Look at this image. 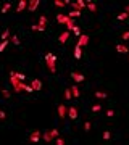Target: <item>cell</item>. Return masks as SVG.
<instances>
[{
  "instance_id": "1",
  "label": "cell",
  "mask_w": 129,
  "mask_h": 145,
  "mask_svg": "<svg viewBox=\"0 0 129 145\" xmlns=\"http://www.w3.org/2000/svg\"><path fill=\"white\" fill-rule=\"evenodd\" d=\"M10 82H11V86H13V90H15L16 94H18V92H21V90H23V82H21L20 79L16 77L15 71H11V73H10Z\"/></svg>"
},
{
  "instance_id": "2",
  "label": "cell",
  "mask_w": 129,
  "mask_h": 145,
  "mask_svg": "<svg viewBox=\"0 0 129 145\" xmlns=\"http://www.w3.org/2000/svg\"><path fill=\"white\" fill-rule=\"evenodd\" d=\"M45 61H47V66L50 69L52 74L57 73V66H55V61H57V55H52V53H45Z\"/></svg>"
},
{
  "instance_id": "3",
  "label": "cell",
  "mask_w": 129,
  "mask_h": 145,
  "mask_svg": "<svg viewBox=\"0 0 129 145\" xmlns=\"http://www.w3.org/2000/svg\"><path fill=\"white\" fill-rule=\"evenodd\" d=\"M47 18L45 16H39V32H42V31H45V28H47Z\"/></svg>"
},
{
  "instance_id": "4",
  "label": "cell",
  "mask_w": 129,
  "mask_h": 145,
  "mask_svg": "<svg viewBox=\"0 0 129 145\" xmlns=\"http://www.w3.org/2000/svg\"><path fill=\"white\" fill-rule=\"evenodd\" d=\"M41 137H42V134L39 132V131H34L32 134H31V137H29V140L32 143H39V140H41Z\"/></svg>"
},
{
  "instance_id": "5",
  "label": "cell",
  "mask_w": 129,
  "mask_h": 145,
  "mask_svg": "<svg viewBox=\"0 0 129 145\" xmlns=\"http://www.w3.org/2000/svg\"><path fill=\"white\" fill-rule=\"evenodd\" d=\"M31 87H32L34 92H37V90L42 89V82L39 81V79H32V81H31Z\"/></svg>"
},
{
  "instance_id": "6",
  "label": "cell",
  "mask_w": 129,
  "mask_h": 145,
  "mask_svg": "<svg viewBox=\"0 0 129 145\" xmlns=\"http://www.w3.org/2000/svg\"><path fill=\"white\" fill-rule=\"evenodd\" d=\"M87 44H89V36L87 34H82V36L78 39V47H84V45H87Z\"/></svg>"
},
{
  "instance_id": "7",
  "label": "cell",
  "mask_w": 129,
  "mask_h": 145,
  "mask_svg": "<svg viewBox=\"0 0 129 145\" xmlns=\"http://www.w3.org/2000/svg\"><path fill=\"white\" fill-rule=\"evenodd\" d=\"M68 116L71 119H78V107H69L68 108Z\"/></svg>"
},
{
  "instance_id": "8",
  "label": "cell",
  "mask_w": 129,
  "mask_h": 145,
  "mask_svg": "<svg viewBox=\"0 0 129 145\" xmlns=\"http://www.w3.org/2000/svg\"><path fill=\"white\" fill-rule=\"evenodd\" d=\"M69 19H71L69 16H65V15H61V13H60V15H57V21H58L60 24H65L66 26V24L69 23Z\"/></svg>"
},
{
  "instance_id": "9",
  "label": "cell",
  "mask_w": 129,
  "mask_h": 145,
  "mask_svg": "<svg viewBox=\"0 0 129 145\" xmlns=\"http://www.w3.org/2000/svg\"><path fill=\"white\" fill-rule=\"evenodd\" d=\"M68 115V110H66L65 105H58V116L61 118V119H65V116Z\"/></svg>"
},
{
  "instance_id": "10",
  "label": "cell",
  "mask_w": 129,
  "mask_h": 145,
  "mask_svg": "<svg viewBox=\"0 0 129 145\" xmlns=\"http://www.w3.org/2000/svg\"><path fill=\"white\" fill-rule=\"evenodd\" d=\"M39 3H41L39 0H31L29 5H28V10H29V11H35V8L39 7Z\"/></svg>"
},
{
  "instance_id": "11",
  "label": "cell",
  "mask_w": 129,
  "mask_h": 145,
  "mask_svg": "<svg viewBox=\"0 0 129 145\" xmlns=\"http://www.w3.org/2000/svg\"><path fill=\"white\" fill-rule=\"evenodd\" d=\"M68 37H69V31H65V32H61V34H60L58 42H60V44H65L66 40H68Z\"/></svg>"
},
{
  "instance_id": "12",
  "label": "cell",
  "mask_w": 129,
  "mask_h": 145,
  "mask_svg": "<svg viewBox=\"0 0 129 145\" xmlns=\"http://www.w3.org/2000/svg\"><path fill=\"white\" fill-rule=\"evenodd\" d=\"M116 52H119V53H129V48L124 45V44H118V45H116Z\"/></svg>"
},
{
  "instance_id": "13",
  "label": "cell",
  "mask_w": 129,
  "mask_h": 145,
  "mask_svg": "<svg viewBox=\"0 0 129 145\" xmlns=\"http://www.w3.org/2000/svg\"><path fill=\"white\" fill-rule=\"evenodd\" d=\"M71 77H73V81H76L78 84L84 81V76H82V74H79V73H71Z\"/></svg>"
},
{
  "instance_id": "14",
  "label": "cell",
  "mask_w": 129,
  "mask_h": 145,
  "mask_svg": "<svg viewBox=\"0 0 129 145\" xmlns=\"http://www.w3.org/2000/svg\"><path fill=\"white\" fill-rule=\"evenodd\" d=\"M28 3H29V2H26V0H20V2H18V8H16V11H18V13H21V11H23L24 8H26V5H28Z\"/></svg>"
},
{
  "instance_id": "15",
  "label": "cell",
  "mask_w": 129,
  "mask_h": 145,
  "mask_svg": "<svg viewBox=\"0 0 129 145\" xmlns=\"http://www.w3.org/2000/svg\"><path fill=\"white\" fill-rule=\"evenodd\" d=\"M53 3H55V7H58V8H63V7H66V5H68V3H71V2H69V0H65V2H63V0H55Z\"/></svg>"
},
{
  "instance_id": "16",
  "label": "cell",
  "mask_w": 129,
  "mask_h": 145,
  "mask_svg": "<svg viewBox=\"0 0 129 145\" xmlns=\"http://www.w3.org/2000/svg\"><path fill=\"white\" fill-rule=\"evenodd\" d=\"M42 137H44V140H45V142H52V140H53L52 134H50V131H45V132L42 134Z\"/></svg>"
},
{
  "instance_id": "17",
  "label": "cell",
  "mask_w": 129,
  "mask_h": 145,
  "mask_svg": "<svg viewBox=\"0 0 129 145\" xmlns=\"http://www.w3.org/2000/svg\"><path fill=\"white\" fill-rule=\"evenodd\" d=\"M68 16H69L71 19H74V18H79V16H81V10H73V11H71Z\"/></svg>"
},
{
  "instance_id": "18",
  "label": "cell",
  "mask_w": 129,
  "mask_h": 145,
  "mask_svg": "<svg viewBox=\"0 0 129 145\" xmlns=\"http://www.w3.org/2000/svg\"><path fill=\"white\" fill-rule=\"evenodd\" d=\"M81 56H82L81 47H78V45H76V48H74V58H76V60H79V58H81Z\"/></svg>"
},
{
  "instance_id": "19",
  "label": "cell",
  "mask_w": 129,
  "mask_h": 145,
  "mask_svg": "<svg viewBox=\"0 0 129 145\" xmlns=\"http://www.w3.org/2000/svg\"><path fill=\"white\" fill-rule=\"evenodd\" d=\"M71 94H73V97H76V98H78L79 95H81V92H79L78 86H73V87H71Z\"/></svg>"
},
{
  "instance_id": "20",
  "label": "cell",
  "mask_w": 129,
  "mask_h": 145,
  "mask_svg": "<svg viewBox=\"0 0 129 145\" xmlns=\"http://www.w3.org/2000/svg\"><path fill=\"white\" fill-rule=\"evenodd\" d=\"M10 37H11V36H10V31H8V29H5V31H3V34H2V42L8 40Z\"/></svg>"
},
{
  "instance_id": "21",
  "label": "cell",
  "mask_w": 129,
  "mask_h": 145,
  "mask_svg": "<svg viewBox=\"0 0 129 145\" xmlns=\"http://www.w3.org/2000/svg\"><path fill=\"white\" fill-rule=\"evenodd\" d=\"M116 18H118L119 21H124V19H127V18H129V15H127L126 11H123V13H119V15L116 16Z\"/></svg>"
},
{
  "instance_id": "22",
  "label": "cell",
  "mask_w": 129,
  "mask_h": 145,
  "mask_svg": "<svg viewBox=\"0 0 129 145\" xmlns=\"http://www.w3.org/2000/svg\"><path fill=\"white\" fill-rule=\"evenodd\" d=\"M87 8H89V11H97V5L94 2H87Z\"/></svg>"
},
{
  "instance_id": "23",
  "label": "cell",
  "mask_w": 129,
  "mask_h": 145,
  "mask_svg": "<svg viewBox=\"0 0 129 145\" xmlns=\"http://www.w3.org/2000/svg\"><path fill=\"white\" fill-rule=\"evenodd\" d=\"M95 97L99 100H102V98H106V94H105V92H102V90H97L95 92Z\"/></svg>"
},
{
  "instance_id": "24",
  "label": "cell",
  "mask_w": 129,
  "mask_h": 145,
  "mask_svg": "<svg viewBox=\"0 0 129 145\" xmlns=\"http://www.w3.org/2000/svg\"><path fill=\"white\" fill-rule=\"evenodd\" d=\"M73 32L76 34V37H81V36H82V32H81V28H79V26H74V28H73Z\"/></svg>"
},
{
  "instance_id": "25",
  "label": "cell",
  "mask_w": 129,
  "mask_h": 145,
  "mask_svg": "<svg viewBox=\"0 0 129 145\" xmlns=\"http://www.w3.org/2000/svg\"><path fill=\"white\" fill-rule=\"evenodd\" d=\"M76 5H78V10H81V8L87 7V2H84V0H78V2H76Z\"/></svg>"
},
{
  "instance_id": "26",
  "label": "cell",
  "mask_w": 129,
  "mask_h": 145,
  "mask_svg": "<svg viewBox=\"0 0 129 145\" xmlns=\"http://www.w3.org/2000/svg\"><path fill=\"white\" fill-rule=\"evenodd\" d=\"M10 42H13L15 45H20V39H18V36H16V34H13V36L10 37Z\"/></svg>"
},
{
  "instance_id": "27",
  "label": "cell",
  "mask_w": 129,
  "mask_h": 145,
  "mask_svg": "<svg viewBox=\"0 0 129 145\" xmlns=\"http://www.w3.org/2000/svg\"><path fill=\"white\" fill-rule=\"evenodd\" d=\"M74 26H76V24H74V19H69V23L66 24V31H73Z\"/></svg>"
},
{
  "instance_id": "28",
  "label": "cell",
  "mask_w": 129,
  "mask_h": 145,
  "mask_svg": "<svg viewBox=\"0 0 129 145\" xmlns=\"http://www.w3.org/2000/svg\"><path fill=\"white\" fill-rule=\"evenodd\" d=\"M100 110H102V105H99V103H95L94 107H92V111H94V113H99Z\"/></svg>"
},
{
  "instance_id": "29",
  "label": "cell",
  "mask_w": 129,
  "mask_h": 145,
  "mask_svg": "<svg viewBox=\"0 0 129 145\" xmlns=\"http://www.w3.org/2000/svg\"><path fill=\"white\" fill-rule=\"evenodd\" d=\"M10 8H11V3H5V5L2 7V13H7Z\"/></svg>"
},
{
  "instance_id": "30",
  "label": "cell",
  "mask_w": 129,
  "mask_h": 145,
  "mask_svg": "<svg viewBox=\"0 0 129 145\" xmlns=\"http://www.w3.org/2000/svg\"><path fill=\"white\" fill-rule=\"evenodd\" d=\"M71 97H73V94H71V89H66V90H65V98L69 100Z\"/></svg>"
},
{
  "instance_id": "31",
  "label": "cell",
  "mask_w": 129,
  "mask_h": 145,
  "mask_svg": "<svg viewBox=\"0 0 129 145\" xmlns=\"http://www.w3.org/2000/svg\"><path fill=\"white\" fill-rule=\"evenodd\" d=\"M8 42H10V40H5V42H0V52H3V50H5V47L8 45Z\"/></svg>"
},
{
  "instance_id": "32",
  "label": "cell",
  "mask_w": 129,
  "mask_h": 145,
  "mask_svg": "<svg viewBox=\"0 0 129 145\" xmlns=\"http://www.w3.org/2000/svg\"><path fill=\"white\" fill-rule=\"evenodd\" d=\"M15 74H16V77H18V79H20V81H21V82H23V81H24V79H26V77H24V74H23V73H16V71H15Z\"/></svg>"
},
{
  "instance_id": "33",
  "label": "cell",
  "mask_w": 129,
  "mask_h": 145,
  "mask_svg": "<svg viewBox=\"0 0 129 145\" xmlns=\"http://www.w3.org/2000/svg\"><path fill=\"white\" fill-rule=\"evenodd\" d=\"M50 134H52V137H53V139H57V137H58V129H52V131H50Z\"/></svg>"
},
{
  "instance_id": "34",
  "label": "cell",
  "mask_w": 129,
  "mask_h": 145,
  "mask_svg": "<svg viewBox=\"0 0 129 145\" xmlns=\"http://www.w3.org/2000/svg\"><path fill=\"white\" fill-rule=\"evenodd\" d=\"M2 95L5 97V98H10V97H11V94H10V92H8V90H5V89L2 90Z\"/></svg>"
},
{
  "instance_id": "35",
  "label": "cell",
  "mask_w": 129,
  "mask_h": 145,
  "mask_svg": "<svg viewBox=\"0 0 129 145\" xmlns=\"http://www.w3.org/2000/svg\"><path fill=\"white\" fill-rule=\"evenodd\" d=\"M55 142H57V145H65V140L61 139V137H57V139H55Z\"/></svg>"
},
{
  "instance_id": "36",
  "label": "cell",
  "mask_w": 129,
  "mask_h": 145,
  "mask_svg": "<svg viewBox=\"0 0 129 145\" xmlns=\"http://www.w3.org/2000/svg\"><path fill=\"white\" fill-rule=\"evenodd\" d=\"M110 137H112V134H110L108 131H105V132H103V139L105 140H110Z\"/></svg>"
},
{
  "instance_id": "37",
  "label": "cell",
  "mask_w": 129,
  "mask_h": 145,
  "mask_svg": "<svg viewBox=\"0 0 129 145\" xmlns=\"http://www.w3.org/2000/svg\"><path fill=\"white\" fill-rule=\"evenodd\" d=\"M123 40H129V31L123 32Z\"/></svg>"
},
{
  "instance_id": "38",
  "label": "cell",
  "mask_w": 129,
  "mask_h": 145,
  "mask_svg": "<svg viewBox=\"0 0 129 145\" xmlns=\"http://www.w3.org/2000/svg\"><path fill=\"white\" fill-rule=\"evenodd\" d=\"M84 131H90V122H86V124H84Z\"/></svg>"
},
{
  "instance_id": "39",
  "label": "cell",
  "mask_w": 129,
  "mask_h": 145,
  "mask_svg": "<svg viewBox=\"0 0 129 145\" xmlns=\"http://www.w3.org/2000/svg\"><path fill=\"white\" fill-rule=\"evenodd\" d=\"M31 29H32L34 32H37V31H39V24H32V26H31Z\"/></svg>"
},
{
  "instance_id": "40",
  "label": "cell",
  "mask_w": 129,
  "mask_h": 145,
  "mask_svg": "<svg viewBox=\"0 0 129 145\" xmlns=\"http://www.w3.org/2000/svg\"><path fill=\"white\" fill-rule=\"evenodd\" d=\"M0 119H7V115H5V111H2V110H0Z\"/></svg>"
},
{
  "instance_id": "41",
  "label": "cell",
  "mask_w": 129,
  "mask_h": 145,
  "mask_svg": "<svg viewBox=\"0 0 129 145\" xmlns=\"http://www.w3.org/2000/svg\"><path fill=\"white\" fill-rule=\"evenodd\" d=\"M115 115V111H113V110H108V111H106V116H108V118H112Z\"/></svg>"
},
{
  "instance_id": "42",
  "label": "cell",
  "mask_w": 129,
  "mask_h": 145,
  "mask_svg": "<svg viewBox=\"0 0 129 145\" xmlns=\"http://www.w3.org/2000/svg\"><path fill=\"white\" fill-rule=\"evenodd\" d=\"M124 11H126V13H127V15H129V5L126 7V10H124Z\"/></svg>"
}]
</instances>
